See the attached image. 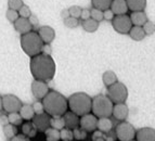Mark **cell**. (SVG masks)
<instances>
[{
	"label": "cell",
	"mask_w": 155,
	"mask_h": 141,
	"mask_svg": "<svg viewBox=\"0 0 155 141\" xmlns=\"http://www.w3.org/2000/svg\"><path fill=\"white\" fill-rule=\"evenodd\" d=\"M31 72L35 79L49 82L55 74V63L50 55L39 53L31 59Z\"/></svg>",
	"instance_id": "1"
},
{
	"label": "cell",
	"mask_w": 155,
	"mask_h": 141,
	"mask_svg": "<svg viewBox=\"0 0 155 141\" xmlns=\"http://www.w3.org/2000/svg\"><path fill=\"white\" fill-rule=\"evenodd\" d=\"M42 105L47 114L53 117L62 116L68 108L67 100L64 98V96L54 90L48 91V93L42 98Z\"/></svg>",
	"instance_id": "2"
},
{
	"label": "cell",
	"mask_w": 155,
	"mask_h": 141,
	"mask_svg": "<svg viewBox=\"0 0 155 141\" xmlns=\"http://www.w3.org/2000/svg\"><path fill=\"white\" fill-rule=\"evenodd\" d=\"M67 105L76 115L83 116L91 111V98L85 92H76L70 97Z\"/></svg>",
	"instance_id": "3"
},
{
	"label": "cell",
	"mask_w": 155,
	"mask_h": 141,
	"mask_svg": "<svg viewBox=\"0 0 155 141\" xmlns=\"http://www.w3.org/2000/svg\"><path fill=\"white\" fill-rule=\"evenodd\" d=\"M21 46L27 55L34 56L41 52V48L44 46V42L39 37L38 33L35 32H28L23 34L21 37Z\"/></svg>",
	"instance_id": "4"
},
{
	"label": "cell",
	"mask_w": 155,
	"mask_h": 141,
	"mask_svg": "<svg viewBox=\"0 0 155 141\" xmlns=\"http://www.w3.org/2000/svg\"><path fill=\"white\" fill-rule=\"evenodd\" d=\"M91 111L98 117H110L113 111V102L106 96H97L91 99Z\"/></svg>",
	"instance_id": "5"
},
{
	"label": "cell",
	"mask_w": 155,
	"mask_h": 141,
	"mask_svg": "<svg viewBox=\"0 0 155 141\" xmlns=\"http://www.w3.org/2000/svg\"><path fill=\"white\" fill-rule=\"evenodd\" d=\"M107 96L110 100L115 103H123L128 98V90L123 82H114L113 85L109 86L107 89Z\"/></svg>",
	"instance_id": "6"
},
{
	"label": "cell",
	"mask_w": 155,
	"mask_h": 141,
	"mask_svg": "<svg viewBox=\"0 0 155 141\" xmlns=\"http://www.w3.org/2000/svg\"><path fill=\"white\" fill-rule=\"evenodd\" d=\"M115 133H116V137L119 141H130L134 140V138L136 137V130H134V126L126 122L118 124Z\"/></svg>",
	"instance_id": "7"
},
{
	"label": "cell",
	"mask_w": 155,
	"mask_h": 141,
	"mask_svg": "<svg viewBox=\"0 0 155 141\" xmlns=\"http://www.w3.org/2000/svg\"><path fill=\"white\" fill-rule=\"evenodd\" d=\"M113 27L114 29L119 34H128L130 31V28L132 27L131 21L130 18L127 14H119L113 18Z\"/></svg>",
	"instance_id": "8"
},
{
	"label": "cell",
	"mask_w": 155,
	"mask_h": 141,
	"mask_svg": "<svg viewBox=\"0 0 155 141\" xmlns=\"http://www.w3.org/2000/svg\"><path fill=\"white\" fill-rule=\"evenodd\" d=\"M2 109L8 113L18 112L22 106L21 100L14 95H5L1 98Z\"/></svg>",
	"instance_id": "9"
},
{
	"label": "cell",
	"mask_w": 155,
	"mask_h": 141,
	"mask_svg": "<svg viewBox=\"0 0 155 141\" xmlns=\"http://www.w3.org/2000/svg\"><path fill=\"white\" fill-rule=\"evenodd\" d=\"M97 123H98L97 116L92 115V114H89V113L83 115L81 118L79 119V125L81 126V128L87 131V133H92V131L96 130Z\"/></svg>",
	"instance_id": "10"
},
{
	"label": "cell",
	"mask_w": 155,
	"mask_h": 141,
	"mask_svg": "<svg viewBox=\"0 0 155 141\" xmlns=\"http://www.w3.org/2000/svg\"><path fill=\"white\" fill-rule=\"evenodd\" d=\"M33 125L38 131H45L47 128L50 127V116L46 113L37 114L33 118Z\"/></svg>",
	"instance_id": "11"
},
{
	"label": "cell",
	"mask_w": 155,
	"mask_h": 141,
	"mask_svg": "<svg viewBox=\"0 0 155 141\" xmlns=\"http://www.w3.org/2000/svg\"><path fill=\"white\" fill-rule=\"evenodd\" d=\"M48 91H49V88L46 82L35 79L31 84V92L36 99H42L48 93Z\"/></svg>",
	"instance_id": "12"
},
{
	"label": "cell",
	"mask_w": 155,
	"mask_h": 141,
	"mask_svg": "<svg viewBox=\"0 0 155 141\" xmlns=\"http://www.w3.org/2000/svg\"><path fill=\"white\" fill-rule=\"evenodd\" d=\"M128 114H129V109L123 103H116V105H113V111H112V115L114 117L118 119V121H125L127 117H128Z\"/></svg>",
	"instance_id": "13"
},
{
	"label": "cell",
	"mask_w": 155,
	"mask_h": 141,
	"mask_svg": "<svg viewBox=\"0 0 155 141\" xmlns=\"http://www.w3.org/2000/svg\"><path fill=\"white\" fill-rule=\"evenodd\" d=\"M13 23H14V28L16 29V32H18L22 35L31 32L33 28V25L31 24L28 18H22V16H18Z\"/></svg>",
	"instance_id": "14"
},
{
	"label": "cell",
	"mask_w": 155,
	"mask_h": 141,
	"mask_svg": "<svg viewBox=\"0 0 155 141\" xmlns=\"http://www.w3.org/2000/svg\"><path fill=\"white\" fill-rule=\"evenodd\" d=\"M38 35L40 39L42 40L44 44H50L55 37V32L54 29L50 26H42L39 28Z\"/></svg>",
	"instance_id": "15"
},
{
	"label": "cell",
	"mask_w": 155,
	"mask_h": 141,
	"mask_svg": "<svg viewBox=\"0 0 155 141\" xmlns=\"http://www.w3.org/2000/svg\"><path fill=\"white\" fill-rule=\"evenodd\" d=\"M137 141H155V130L151 127H144L136 133Z\"/></svg>",
	"instance_id": "16"
},
{
	"label": "cell",
	"mask_w": 155,
	"mask_h": 141,
	"mask_svg": "<svg viewBox=\"0 0 155 141\" xmlns=\"http://www.w3.org/2000/svg\"><path fill=\"white\" fill-rule=\"evenodd\" d=\"M64 126L68 129H75L79 126V117L73 112H65L64 114Z\"/></svg>",
	"instance_id": "17"
},
{
	"label": "cell",
	"mask_w": 155,
	"mask_h": 141,
	"mask_svg": "<svg viewBox=\"0 0 155 141\" xmlns=\"http://www.w3.org/2000/svg\"><path fill=\"white\" fill-rule=\"evenodd\" d=\"M116 133L111 129L107 133H102V131H93L92 135V141H116Z\"/></svg>",
	"instance_id": "18"
},
{
	"label": "cell",
	"mask_w": 155,
	"mask_h": 141,
	"mask_svg": "<svg viewBox=\"0 0 155 141\" xmlns=\"http://www.w3.org/2000/svg\"><path fill=\"white\" fill-rule=\"evenodd\" d=\"M112 12L116 15L119 14H126L128 11V7H127L126 0H112L111 5H110Z\"/></svg>",
	"instance_id": "19"
},
{
	"label": "cell",
	"mask_w": 155,
	"mask_h": 141,
	"mask_svg": "<svg viewBox=\"0 0 155 141\" xmlns=\"http://www.w3.org/2000/svg\"><path fill=\"white\" fill-rule=\"evenodd\" d=\"M131 24L134 26H142L147 21V16L143 11H134L129 16Z\"/></svg>",
	"instance_id": "20"
},
{
	"label": "cell",
	"mask_w": 155,
	"mask_h": 141,
	"mask_svg": "<svg viewBox=\"0 0 155 141\" xmlns=\"http://www.w3.org/2000/svg\"><path fill=\"white\" fill-rule=\"evenodd\" d=\"M127 7L129 10L134 11H143L147 7V0H126Z\"/></svg>",
	"instance_id": "21"
},
{
	"label": "cell",
	"mask_w": 155,
	"mask_h": 141,
	"mask_svg": "<svg viewBox=\"0 0 155 141\" xmlns=\"http://www.w3.org/2000/svg\"><path fill=\"white\" fill-rule=\"evenodd\" d=\"M97 128L102 133H107L113 128V123L109 117H100L97 123Z\"/></svg>",
	"instance_id": "22"
},
{
	"label": "cell",
	"mask_w": 155,
	"mask_h": 141,
	"mask_svg": "<svg viewBox=\"0 0 155 141\" xmlns=\"http://www.w3.org/2000/svg\"><path fill=\"white\" fill-rule=\"evenodd\" d=\"M128 34H129L130 37H131L134 40H137V41L142 40L145 37V34H144V31H143L142 26H132Z\"/></svg>",
	"instance_id": "23"
},
{
	"label": "cell",
	"mask_w": 155,
	"mask_h": 141,
	"mask_svg": "<svg viewBox=\"0 0 155 141\" xmlns=\"http://www.w3.org/2000/svg\"><path fill=\"white\" fill-rule=\"evenodd\" d=\"M20 115H21L22 118H24V119H31V118L35 116V112H34L33 110V106L29 104H22L21 109H20Z\"/></svg>",
	"instance_id": "24"
},
{
	"label": "cell",
	"mask_w": 155,
	"mask_h": 141,
	"mask_svg": "<svg viewBox=\"0 0 155 141\" xmlns=\"http://www.w3.org/2000/svg\"><path fill=\"white\" fill-rule=\"evenodd\" d=\"M83 27L86 32L88 33H94L99 27V22H97L96 20L89 18L87 20H84L83 22Z\"/></svg>",
	"instance_id": "25"
},
{
	"label": "cell",
	"mask_w": 155,
	"mask_h": 141,
	"mask_svg": "<svg viewBox=\"0 0 155 141\" xmlns=\"http://www.w3.org/2000/svg\"><path fill=\"white\" fill-rule=\"evenodd\" d=\"M22 133H23V135H25V136H27L28 138H33V137L36 136L37 133V129L34 127L33 123H25L22 125Z\"/></svg>",
	"instance_id": "26"
},
{
	"label": "cell",
	"mask_w": 155,
	"mask_h": 141,
	"mask_svg": "<svg viewBox=\"0 0 155 141\" xmlns=\"http://www.w3.org/2000/svg\"><path fill=\"white\" fill-rule=\"evenodd\" d=\"M102 80H103L104 85L109 87V86L113 85L114 82H117V76L113 71H106L103 74V76H102Z\"/></svg>",
	"instance_id": "27"
},
{
	"label": "cell",
	"mask_w": 155,
	"mask_h": 141,
	"mask_svg": "<svg viewBox=\"0 0 155 141\" xmlns=\"http://www.w3.org/2000/svg\"><path fill=\"white\" fill-rule=\"evenodd\" d=\"M47 141H59L60 140V131L54 128H47L45 130Z\"/></svg>",
	"instance_id": "28"
},
{
	"label": "cell",
	"mask_w": 155,
	"mask_h": 141,
	"mask_svg": "<svg viewBox=\"0 0 155 141\" xmlns=\"http://www.w3.org/2000/svg\"><path fill=\"white\" fill-rule=\"evenodd\" d=\"M93 8L99 9L101 11H104L106 9H110L112 0H91Z\"/></svg>",
	"instance_id": "29"
},
{
	"label": "cell",
	"mask_w": 155,
	"mask_h": 141,
	"mask_svg": "<svg viewBox=\"0 0 155 141\" xmlns=\"http://www.w3.org/2000/svg\"><path fill=\"white\" fill-rule=\"evenodd\" d=\"M3 133L5 135V137L12 138L15 135H18V128H16V126L12 125V124H7L3 126Z\"/></svg>",
	"instance_id": "30"
},
{
	"label": "cell",
	"mask_w": 155,
	"mask_h": 141,
	"mask_svg": "<svg viewBox=\"0 0 155 141\" xmlns=\"http://www.w3.org/2000/svg\"><path fill=\"white\" fill-rule=\"evenodd\" d=\"M50 126H52V128L58 129V130L64 128V119L61 116L50 118Z\"/></svg>",
	"instance_id": "31"
},
{
	"label": "cell",
	"mask_w": 155,
	"mask_h": 141,
	"mask_svg": "<svg viewBox=\"0 0 155 141\" xmlns=\"http://www.w3.org/2000/svg\"><path fill=\"white\" fill-rule=\"evenodd\" d=\"M8 119H9V123L14 126L21 125L22 124V117H21V115H20V113H18V112L9 113Z\"/></svg>",
	"instance_id": "32"
},
{
	"label": "cell",
	"mask_w": 155,
	"mask_h": 141,
	"mask_svg": "<svg viewBox=\"0 0 155 141\" xmlns=\"http://www.w3.org/2000/svg\"><path fill=\"white\" fill-rule=\"evenodd\" d=\"M60 139H62L63 141H73V139H74L73 131L68 128H62L60 131Z\"/></svg>",
	"instance_id": "33"
},
{
	"label": "cell",
	"mask_w": 155,
	"mask_h": 141,
	"mask_svg": "<svg viewBox=\"0 0 155 141\" xmlns=\"http://www.w3.org/2000/svg\"><path fill=\"white\" fill-rule=\"evenodd\" d=\"M143 31H144L145 35H153L155 33V24L152 21H147L144 24L142 25Z\"/></svg>",
	"instance_id": "34"
},
{
	"label": "cell",
	"mask_w": 155,
	"mask_h": 141,
	"mask_svg": "<svg viewBox=\"0 0 155 141\" xmlns=\"http://www.w3.org/2000/svg\"><path fill=\"white\" fill-rule=\"evenodd\" d=\"M87 131L84 130L83 128H75L73 130V136H74V139L76 140H85L87 138Z\"/></svg>",
	"instance_id": "35"
},
{
	"label": "cell",
	"mask_w": 155,
	"mask_h": 141,
	"mask_svg": "<svg viewBox=\"0 0 155 141\" xmlns=\"http://www.w3.org/2000/svg\"><path fill=\"white\" fill-rule=\"evenodd\" d=\"M78 24H79V21H78V18H76L68 16V18H64V25L67 26V27L75 28V27H77V26H78Z\"/></svg>",
	"instance_id": "36"
},
{
	"label": "cell",
	"mask_w": 155,
	"mask_h": 141,
	"mask_svg": "<svg viewBox=\"0 0 155 141\" xmlns=\"http://www.w3.org/2000/svg\"><path fill=\"white\" fill-rule=\"evenodd\" d=\"M90 16H91V18L96 20L97 22H101V21L103 20V11L93 8L92 10L90 11Z\"/></svg>",
	"instance_id": "37"
},
{
	"label": "cell",
	"mask_w": 155,
	"mask_h": 141,
	"mask_svg": "<svg viewBox=\"0 0 155 141\" xmlns=\"http://www.w3.org/2000/svg\"><path fill=\"white\" fill-rule=\"evenodd\" d=\"M18 15L22 16V18H28L29 16L31 15V9H29L28 5H23L21 7V8L18 9Z\"/></svg>",
	"instance_id": "38"
},
{
	"label": "cell",
	"mask_w": 155,
	"mask_h": 141,
	"mask_svg": "<svg viewBox=\"0 0 155 141\" xmlns=\"http://www.w3.org/2000/svg\"><path fill=\"white\" fill-rule=\"evenodd\" d=\"M8 5H9V9L18 11V9L24 5V2L23 0H8Z\"/></svg>",
	"instance_id": "39"
},
{
	"label": "cell",
	"mask_w": 155,
	"mask_h": 141,
	"mask_svg": "<svg viewBox=\"0 0 155 141\" xmlns=\"http://www.w3.org/2000/svg\"><path fill=\"white\" fill-rule=\"evenodd\" d=\"M68 10V13H70V16H73V18H78L80 16V13H81V8L78 7V5H72Z\"/></svg>",
	"instance_id": "40"
},
{
	"label": "cell",
	"mask_w": 155,
	"mask_h": 141,
	"mask_svg": "<svg viewBox=\"0 0 155 141\" xmlns=\"http://www.w3.org/2000/svg\"><path fill=\"white\" fill-rule=\"evenodd\" d=\"M18 16H20V15H18V11L12 10V9H9V10L7 11V18H8L10 22H14V21H15Z\"/></svg>",
	"instance_id": "41"
},
{
	"label": "cell",
	"mask_w": 155,
	"mask_h": 141,
	"mask_svg": "<svg viewBox=\"0 0 155 141\" xmlns=\"http://www.w3.org/2000/svg\"><path fill=\"white\" fill-rule=\"evenodd\" d=\"M33 110L35 114H42L44 113V105L41 102H35L33 104Z\"/></svg>",
	"instance_id": "42"
},
{
	"label": "cell",
	"mask_w": 155,
	"mask_h": 141,
	"mask_svg": "<svg viewBox=\"0 0 155 141\" xmlns=\"http://www.w3.org/2000/svg\"><path fill=\"white\" fill-rule=\"evenodd\" d=\"M114 15H115V14L112 12L111 9H106V10L103 11V18H105L106 21H112Z\"/></svg>",
	"instance_id": "43"
},
{
	"label": "cell",
	"mask_w": 155,
	"mask_h": 141,
	"mask_svg": "<svg viewBox=\"0 0 155 141\" xmlns=\"http://www.w3.org/2000/svg\"><path fill=\"white\" fill-rule=\"evenodd\" d=\"M11 141H31V139L25 135H15L11 138Z\"/></svg>",
	"instance_id": "44"
},
{
	"label": "cell",
	"mask_w": 155,
	"mask_h": 141,
	"mask_svg": "<svg viewBox=\"0 0 155 141\" xmlns=\"http://www.w3.org/2000/svg\"><path fill=\"white\" fill-rule=\"evenodd\" d=\"M41 52L44 54H47V55H51V53H52L51 46H50L49 44H45L41 48Z\"/></svg>",
	"instance_id": "45"
},
{
	"label": "cell",
	"mask_w": 155,
	"mask_h": 141,
	"mask_svg": "<svg viewBox=\"0 0 155 141\" xmlns=\"http://www.w3.org/2000/svg\"><path fill=\"white\" fill-rule=\"evenodd\" d=\"M80 16H81L83 20H87V18H90V10H88V9H84V10H81Z\"/></svg>",
	"instance_id": "46"
},
{
	"label": "cell",
	"mask_w": 155,
	"mask_h": 141,
	"mask_svg": "<svg viewBox=\"0 0 155 141\" xmlns=\"http://www.w3.org/2000/svg\"><path fill=\"white\" fill-rule=\"evenodd\" d=\"M7 124H9V119H8V116L5 115H0V125H7Z\"/></svg>",
	"instance_id": "47"
},
{
	"label": "cell",
	"mask_w": 155,
	"mask_h": 141,
	"mask_svg": "<svg viewBox=\"0 0 155 141\" xmlns=\"http://www.w3.org/2000/svg\"><path fill=\"white\" fill-rule=\"evenodd\" d=\"M29 22H31V25H37V24H38V20H37L36 16H34V15L29 16Z\"/></svg>",
	"instance_id": "48"
},
{
	"label": "cell",
	"mask_w": 155,
	"mask_h": 141,
	"mask_svg": "<svg viewBox=\"0 0 155 141\" xmlns=\"http://www.w3.org/2000/svg\"><path fill=\"white\" fill-rule=\"evenodd\" d=\"M61 16L63 18V20L66 18H68L70 16V13H68V10L67 9H64V10H62V12H61Z\"/></svg>",
	"instance_id": "49"
},
{
	"label": "cell",
	"mask_w": 155,
	"mask_h": 141,
	"mask_svg": "<svg viewBox=\"0 0 155 141\" xmlns=\"http://www.w3.org/2000/svg\"><path fill=\"white\" fill-rule=\"evenodd\" d=\"M2 110V102H1V97H0V111Z\"/></svg>",
	"instance_id": "50"
},
{
	"label": "cell",
	"mask_w": 155,
	"mask_h": 141,
	"mask_svg": "<svg viewBox=\"0 0 155 141\" xmlns=\"http://www.w3.org/2000/svg\"><path fill=\"white\" fill-rule=\"evenodd\" d=\"M130 141H134V140H130Z\"/></svg>",
	"instance_id": "51"
}]
</instances>
